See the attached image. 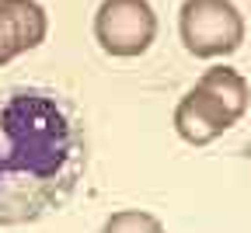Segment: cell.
Masks as SVG:
<instances>
[{
	"instance_id": "7",
	"label": "cell",
	"mask_w": 251,
	"mask_h": 233,
	"mask_svg": "<svg viewBox=\"0 0 251 233\" xmlns=\"http://www.w3.org/2000/svg\"><path fill=\"white\" fill-rule=\"evenodd\" d=\"M101 233H164L161 219L143 212V209H119L105 219Z\"/></svg>"
},
{
	"instance_id": "6",
	"label": "cell",
	"mask_w": 251,
	"mask_h": 233,
	"mask_svg": "<svg viewBox=\"0 0 251 233\" xmlns=\"http://www.w3.org/2000/svg\"><path fill=\"white\" fill-rule=\"evenodd\" d=\"M196 87H202L234 122H241L248 105H251V87H248L244 73H237L234 66H209V70L196 80Z\"/></svg>"
},
{
	"instance_id": "2",
	"label": "cell",
	"mask_w": 251,
	"mask_h": 233,
	"mask_svg": "<svg viewBox=\"0 0 251 233\" xmlns=\"http://www.w3.org/2000/svg\"><path fill=\"white\" fill-rule=\"evenodd\" d=\"M244 14L234 0H185L178 11L181 46L196 59H220L244 46Z\"/></svg>"
},
{
	"instance_id": "4",
	"label": "cell",
	"mask_w": 251,
	"mask_h": 233,
	"mask_svg": "<svg viewBox=\"0 0 251 233\" xmlns=\"http://www.w3.org/2000/svg\"><path fill=\"white\" fill-rule=\"evenodd\" d=\"M49 35V14L39 0H0V66L39 49Z\"/></svg>"
},
{
	"instance_id": "5",
	"label": "cell",
	"mask_w": 251,
	"mask_h": 233,
	"mask_svg": "<svg viewBox=\"0 0 251 233\" xmlns=\"http://www.w3.org/2000/svg\"><path fill=\"white\" fill-rule=\"evenodd\" d=\"M230 125H237V122L220 108L202 87L185 91V97L175 108V132L188 146H209L213 140L224 136Z\"/></svg>"
},
{
	"instance_id": "1",
	"label": "cell",
	"mask_w": 251,
	"mask_h": 233,
	"mask_svg": "<svg viewBox=\"0 0 251 233\" xmlns=\"http://www.w3.org/2000/svg\"><path fill=\"white\" fill-rule=\"evenodd\" d=\"M87 174V125L52 87H0V226L35 223L70 202Z\"/></svg>"
},
{
	"instance_id": "3",
	"label": "cell",
	"mask_w": 251,
	"mask_h": 233,
	"mask_svg": "<svg viewBox=\"0 0 251 233\" xmlns=\"http://www.w3.org/2000/svg\"><path fill=\"white\" fill-rule=\"evenodd\" d=\"M157 39V11L150 0H101L94 11V42L115 59L143 56Z\"/></svg>"
}]
</instances>
